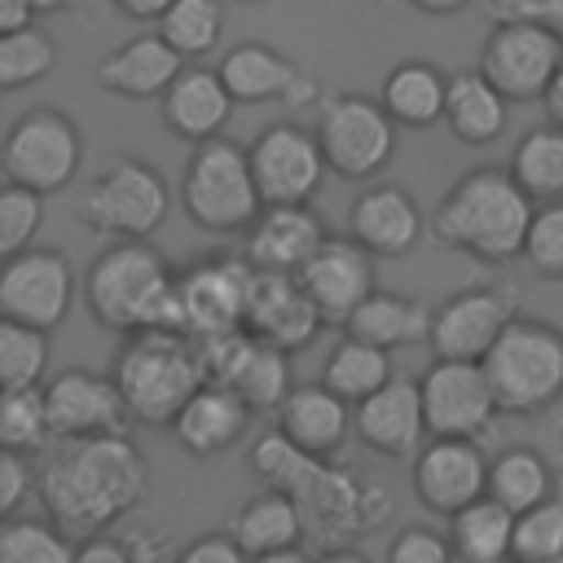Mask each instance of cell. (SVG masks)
Returning a JSON list of instances; mask_svg holds the SVG:
<instances>
[{
  "mask_svg": "<svg viewBox=\"0 0 563 563\" xmlns=\"http://www.w3.org/2000/svg\"><path fill=\"white\" fill-rule=\"evenodd\" d=\"M35 493L44 515L62 532H70L75 541H88L145 506L150 462L128 431L62 440V449L35 475Z\"/></svg>",
  "mask_w": 563,
  "mask_h": 563,
  "instance_id": "1",
  "label": "cell"
},
{
  "mask_svg": "<svg viewBox=\"0 0 563 563\" xmlns=\"http://www.w3.org/2000/svg\"><path fill=\"white\" fill-rule=\"evenodd\" d=\"M251 471L268 488H286L312 537L339 545L352 532H374L383 515H391V493L374 484L361 471L334 466V457H312L299 444H290L277 427L251 440Z\"/></svg>",
  "mask_w": 563,
  "mask_h": 563,
  "instance_id": "2",
  "label": "cell"
},
{
  "mask_svg": "<svg viewBox=\"0 0 563 563\" xmlns=\"http://www.w3.org/2000/svg\"><path fill=\"white\" fill-rule=\"evenodd\" d=\"M537 202L510 176V167H471L457 176L431 211V233L440 246L462 251L479 264H510L523 260L528 229Z\"/></svg>",
  "mask_w": 563,
  "mask_h": 563,
  "instance_id": "3",
  "label": "cell"
},
{
  "mask_svg": "<svg viewBox=\"0 0 563 563\" xmlns=\"http://www.w3.org/2000/svg\"><path fill=\"white\" fill-rule=\"evenodd\" d=\"M88 317L110 334L180 330V295L172 264L150 242H106L84 273Z\"/></svg>",
  "mask_w": 563,
  "mask_h": 563,
  "instance_id": "4",
  "label": "cell"
},
{
  "mask_svg": "<svg viewBox=\"0 0 563 563\" xmlns=\"http://www.w3.org/2000/svg\"><path fill=\"white\" fill-rule=\"evenodd\" d=\"M114 383L145 427H172L189 396L207 383L198 343L180 330H141L128 334L114 356Z\"/></svg>",
  "mask_w": 563,
  "mask_h": 563,
  "instance_id": "5",
  "label": "cell"
},
{
  "mask_svg": "<svg viewBox=\"0 0 563 563\" xmlns=\"http://www.w3.org/2000/svg\"><path fill=\"white\" fill-rule=\"evenodd\" d=\"M180 211L202 233L216 238L246 233L264 211V194L251 172V150L229 136L198 141L180 172Z\"/></svg>",
  "mask_w": 563,
  "mask_h": 563,
  "instance_id": "6",
  "label": "cell"
},
{
  "mask_svg": "<svg viewBox=\"0 0 563 563\" xmlns=\"http://www.w3.org/2000/svg\"><path fill=\"white\" fill-rule=\"evenodd\" d=\"M167 211H172L167 176L136 154L106 158L79 194V224L101 242H150L163 229Z\"/></svg>",
  "mask_w": 563,
  "mask_h": 563,
  "instance_id": "7",
  "label": "cell"
},
{
  "mask_svg": "<svg viewBox=\"0 0 563 563\" xmlns=\"http://www.w3.org/2000/svg\"><path fill=\"white\" fill-rule=\"evenodd\" d=\"M479 365L501 413H541L563 396V330L519 312Z\"/></svg>",
  "mask_w": 563,
  "mask_h": 563,
  "instance_id": "8",
  "label": "cell"
},
{
  "mask_svg": "<svg viewBox=\"0 0 563 563\" xmlns=\"http://www.w3.org/2000/svg\"><path fill=\"white\" fill-rule=\"evenodd\" d=\"M396 119L383 97L365 92H325L317 106V141L330 163V176L347 185H369L396 158Z\"/></svg>",
  "mask_w": 563,
  "mask_h": 563,
  "instance_id": "9",
  "label": "cell"
},
{
  "mask_svg": "<svg viewBox=\"0 0 563 563\" xmlns=\"http://www.w3.org/2000/svg\"><path fill=\"white\" fill-rule=\"evenodd\" d=\"M79 158H84L79 123L53 106H35L18 114L13 128L4 132V176L44 198L75 180Z\"/></svg>",
  "mask_w": 563,
  "mask_h": 563,
  "instance_id": "10",
  "label": "cell"
},
{
  "mask_svg": "<svg viewBox=\"0 0 563 563\" xmlns=\"http://www.w3.org/2000/svg\"><path fill=\"white\" fill-rule=\"evenodd\" d=\"M559 66H563V35L537 18L497 22L479 48V70L497 84V92L510 106L541 101Z\"/></svg>",
  "mask_w": 563,
  "mask_h": 563,
  "instance_id": "11",
  "label": "cell"
},
{
  "mask_svg": "<svg viewBox=\"0 0 563 563\" xmlns=\"http://www.w3.org/2000/svg\"><path fill=\"white\" fill-rule=\"evenodd\" d=\"M246 150H251V172L264 194V207L312 202L330 176L317 132L295 119H277V123L260 128Z\"/></svg>",
  "mask_w": 563,
  "mask_h": 563,
  "instance_id": "12",
  "label": "cell"
},
{
  "mask_svg": "<svg viewBox=\"0 0 563 563\" xmlns=\"http://www.w3.org/2000/svg\"><path fill=\"white\" fill-rule=\"evenodd\" d=\"M515 317H519L515 286H501V282L466 286L431 308L427 347L431 356H444V361H484Z\"/></svg>",
  "mask_w": 563,
  "mask_h": 563,
  "instance_id": "13",
  "label": "cell"
},
{
  "mask_svg": "<svg viewBox=\"0 0 563 563\" xmlns=\"http://www.w3.org/2000/svg\"><path fill=\"white\" fill-rule=\"evenodd\" d=\"M255 268L246 255H207L176 273V295H180V321L189 339H211L246 325V303H251Z\"/></svg>",
  "mask_w": 563,
  "mask_h": 563,
  "instance_id": "14",
  "label": "cell"
},
{
  "mask_svg": "<svg viewBox=\"0 0 563 563\" xmlns=\"http://www.w3.org/2000/svg\"><path fill=\"white\" fill-rule=\"evenodd\" d=\"M75 268L53 246H26L4 255L0 268V317H13L35 330H57L75 303Z\"/></svg>",
  "mask_w": 563,
  "mask_h": 563,
  "instance_id": "15",
  "label": "cell"
},
{
  "mask_svg": "<svg viewBox=\"0 0 563 563\" xmlns=\"http://www.w3.org/2000/svg\"><path fill=\"white\" fill-rule=\"evenodd\" d=\"M418 383H422L427 435L479 440L493 427V413H501L479 361H444V356H435Z\"/></svg>",
  "mask_w": 563,
  "mask_h": 563,
  "instance_id": "16",
  "label": "cell"
},
{
  "mask_svg": "<svg viewBox=\"0 0 563 563\" xmlns=\"http://www.w3.org/2000/svg\"><path fill=\"white\" fill-rule=\"evenodd\" d=\"M488 462L479 440H462V435H431L422 440V449L409 457V479H413V497L431 510V515H457L462 506H471L475 497L488 493Z\"/></svg>",
  "mask_w": 563,
  "mask_h": 563,
  "instance_id": "17",
  "label": "cell"
},
{
  "mask_svg": "<svg viewBox=\"0 0 563 563\" xmlns=\"http://www.w3.org/2000/svg\"><path fill=\"white\" fill-rule=\"evenodd\" d=\"M48 400V422L53 440H92V435H119L136 418L114 383V374H92V369H62L44 383Z\"/></svg>",
  "mask_w": 563,
  "mask_h": 563,
  "instance_id": "18",
  "label": "cell"
},
{
  "mask_svg": "<svg viewBox=\"0 0 563 563\" xmlns=\"http://www.w3.org/2000/svg\"><path fill=\"white\" fill-rule=\"evenodd\" d=\"M317 303L325 325H347V317L378 290L374 286V255L356 238H325L317 255L295 273Z\"/></svg>",
  "mask_w": 563,
  "mask_h": 563,
  "instance_id": "19",
  "label": "cell"
},
{
  "mask_svg": "<svg viewBox=\"0 0 563 563\" xmlns=\"http://www.w3.org/2000/svg\"><path fill=\"white\" fill-rule=\"evenodd\" d=\"M352 435L383 457H413L427 435L422 383L409 374H396L387 387L352 405Z\"/></svg>",
  "mask_w": 563,
  "mask_h": 563,
  "instance_id": "20",
  "label": "cell"
},
{
  "mask_svg": "<svg viewBox=\"0 0 563 563\" xmlns=\"http://www.w3.org/2000/svg\"><path fill=\"white\" fill-rule=\"evenodd\" d=\"M347 238H356L374 260H400L422 238V207L396 180H369L347 207Z\"/></svg>",
  "mask_w": 563,
  "mask_h": 563,
  "instance_id": "21",
  "label": "cell"
},
{
  "mask_svg": "<svg viewBox=\"0 0 563 563\" xmlns=\"http://www.w3.org/2000/svg\"><path fill=\"white\" fill-rule=\"evenodd\" d=\"M321 325L325 321L295 273H260L255 268V286H251V303H246V330L255 339H264L282 352H303Z\"/></svg>",
  "mask_w": 563,
  "mask_h": 563,
  "instance_id": "22",
  "label": "cell"
},
{
  "mask_svg": "<svg viewBox=\"0 0 563 563\" xmlns=\"http://www.w3.org/2000/svg\"><path fill=\"white\" fill-rule=\"evenodd\" d=\"M325 238H330V229L312 202H282V207H264L255 216V224L246 229L242 255L260 273H299Z\"/></svg>",
  "mask_w": 563,
  "mask_h": 563,
  "instance_id": "23",
  "label": "cell"
},
{
  "mask_svg": "<svg viewBox=\"0 0 563 563\" xmlns=\"http://www.w3.org/2000/svg\"><path fill=\"white\" fill-rule=\"evenodd\" d=\"M233 92L224 88L220 70L211 66H198V62H185V70L172 79V88L158 97V114H163V128L180 141H211V136H224L229 119H233Z\"/></svg>",
  "mask_w": 563,
  "mask_h": 563,
  "instance_id": "24",
  "label": "cell"
},
{
  "mask_svg": "<svg viewBox=\"0 0 563 563\" xmlns=\"http://www.w3.org/2000/svg\"><path fill=\"white\" fill-rule=\"evenodd\" d=\"M180 70H185V57L158 31H150V35L123 40L97 62V88L123 101H158Z\"/></svg>",
  "mask_w": 563,
  "mask_h": 563,
  "instance_id": "25",
  "label": "cell"
},
{
  "mask_svg": "<svg viewBox=\"0 0 563 563\" xmlns=\"http://www.w3.org/2000/svg\"><path fill=\"white\" fill-rule=\"evenodd\" d=\"M246 427H251V405H246L233 387L202 383V387L189 396V405L176 413L172 435H176V444H180L189 457L207 462V457H220V453H229L233 444H242Z\"/></svg>",
  "mask_w": 563,
  "mask_h": 563,
  "instance_id": "26",
  "label": "cell"
},
{
  "mask_svg": "<svg viewBox=\"0 0 563 563\" xmlns=\"http://www.w3.org/2000/svg\"><path fill=\"white\" fill-rule=\"evenodd\" d=\"M273 427L312 457H334L352 435V400L325 383H295L286 405L273 413Z\"/></svg>",
  "mask_w": 563,
  "mask_h": 563,
  "instance_id": "27",
  "label": "cell"
},
{
  "mask_svg": "<svg viewBox=\"0 0 563 563\" xmlns=\"http://www.w3.org/2000/svg\"><path fill=\"white\" fill-rule=\"evenodd\" d=\"M510 101L497 92V84L475 66L449 75V101H444V128L462 145H493L506 132Z\"/></svg>",
  "mask_w": 563,
  "mask_h": 563,
  "instance_id": "28",
  "label": "cell"
},
{
  "mask_svg": "<svg viewBox=\"0 0 563 563\" xmlns=\"http://www.w3.org/2000/svg\"><path fill=\"white\" fill-rule=\"evenodd\" d=\"M383 106L400 128H435L444 123V101H449V75L427 62V57H409L396 62L383 75Z\"/></svg>",
  "mask_w": 563,
  "mask_h": 563,
  "instance_id": "29",
  "label": "cell"
},
{
  "mask_svg": "<svg viewBox=\"0 0 563 563\" xmlns=\"http://www.w3.org/2000/svg\"><path fill=\"white\" fill-rule=\"evenodd\" d=\"M229 532L238 537V545L260 559V554H273V550H286V545H299L308 537V523H303V510L299 501L286 493V488H268L251 501H242L229 519Z\"/></svg>",
  "mask_w": 563,
  "mask_h": 563,
  "instance_id": "30",
  "label": "cell"
},
{
  "mask_svg": "<svg viewBox=\"0 0 563 563\" xmlns=\"http://www.w3.org/2000/svg\"><path fill=\"white\" fill-rule=\"evenodd\" d=\"M343 334L352 339H365L374 347H413L431 334V308H422L418 299L400 295V290H374L343 325Z\"/></svg>",
  "mask_w": 563,
  "mask_h": 563,
  "instance_id": "31",
  "label": "cell"
},
{
  "mask_svg": "<svg viewBox=\"0 0 563 563\" xmlns=\"http://www.w3.org/2000/svg\"><path fill=\"white\" fill-rule=\"evenodd\" d=\"M449 541L457 550V563H510L515 510L501 506L493 493H484L457 515H449Z\"/></svg>",
  "mask_w": 563,
  "mask_h": 563,
  "instance_id": "32",
  "label": "cell"
},
{
  "mask_svg": "<svg viewBox=\"0 0 563 563\" xmlns=\"http://www.w3.org/2000/svg\"><path fill=\"white\" fill-rule=\"evenodd\" d=\"M224 88L233 92V101H282L290 79L299 75V66L290 57H282L277 48L260 44V40H242L233 44L220 62H216Z\"/></svg>",
  "mask_w": 563,
  "mask_h": 563,
  "instance_id": "33",
  "label": "cell"
},
{
  "mask_svg": "<svg viewBox=\"0 0 563 563\" xmlns=\"http://www.w3.org/2000/svg\"><path fill=\"white\" fill-rule=\"evenodd\" d=\"M488 493H493L501 506H510L515 515H523V510L541 506L545 497H554V493H559V479H554V466L545 462L541 449H532V444H510V449H501V453L488 462Z\"/></svg>",
  "mask_w": 563,
  "mask_h": 563,
  "instance_id": "34",
  "label": "cell"
},
{
  "mask_svg": "<svg viewBox=\"0 0 563 563\" xmlns=\"http://www.w3.org/2000/svg\"><path fill=\"white\" fill-rule=\"evenodd\" d=\"M391 378H396L391 352L387 347H374L365 339H352V334H343V343L325 356V369H321V383L330 391H339L343 400H352V405H361L365 396H374Z\"/></svg>",
  "mask_w": 563,
  "mask_h": 563,
  "instance_id": "35",
  "label": "cell"
},
{
  "mask_svg": "<svg viewBox=\"0 0 563 563\" xmlns=\"http://www.w3.org/2000/svg\"><path fill=\"white\" fill-rule=\"evenodd\" d=\"M510 176L523 185L532 202H554L563 198V128L541 123L528 128L510 154Z\"/></svg>",
  "mask_w": 563,
  "mask_h": 563,
  "instance_id": "36",
  "label": "cell"
},
{
  "mask_svg": "<svg viewBox=\"0 0 563 563\" xmlns=\"http://www.w3.org/2000/svg\"><path fill=\"white\" fill-rule=\"evenodd\" d=\"M229 387L251 405V413H277V409L286 405V396L295 391L290 352H282V347H273V343H264V339H255L251 356L242 361V369L233 374Z\"/></svg>",
  "mask_w": 563,
  "mask_h": 563,
  "instance_id": "37",
  "label": "cell"
},
{
  "mask_svg": "<svg viewBox=\"0 0 563 563\" xmlns=\"http://www.w3.org/2000/svg\"><path fill=\"white\" fill-rule=\"evenodd\" d=\"M154 31L185 62H202L224 35V4L220 0H172L163 9V18L154 22Z\"/></svg>",
  "mask_w": 563,
  "mask_h": 563,
  "instance_id": "38",
  "label": "cell"
},
{
  "mask_svg": "<svg viewBox=\"0 0 563 563\" xmlns=\"http://www.w3.org/2000/svg\"><path fill=\"white\" fill-rule=\"evenodd\" d=\"M53 440V422H48V400H44V383L35 387H9L0 396V444L9 453H44Z\"/></svg>",
  "mask_w": 563,
  "mask_h": 563,
  "instance_id": "39",
  "label": "cell"
},
{
  "mask_svg": "<svg viewBox=\"0 0 563 563\" xmlns=\"http://www.w3.org/2000/svg\"><path fill=\"white\" fill-rule=\"evenodd\" d=\"M53 66H57V44L44 26L31 22L22 31L0 35V92L31 88L44 75H53Z\"/></svg>",
  "mask_w": 563,
  "mask_h": 563,
  "instance_id": "40",
  "label": "cell"
},
{
  "mask_svg": "<svg viewBox=\"0 0 563 563\" xmlns=\"http://www.w3.org/2000/svg\"><path fill=\"white\" fill-rule=\"evenodd\" d=\"M79 541L53 519H4L0 563H75Z\"/></svg>",
  "mask_w": 563,
  "mask_h": 563,
  "instance_id": "41",
  "label": "cell"
},
{
  "mask_svg": "<svg viewBox=\"0 0 563 563\" xmlns=\"http://www.w3.org/2000/svg\"><path fill=\"white\" fill-rule=\"evenodd\" d=\"M48 369V330L22 325L13 317H0V383L9 387H35Z\"/></svg>",
  "mask_w": 563,
  "mask_h": 563,
  "instance_id": "42",
  "label": "cell"
},
{
  "mask_svg": "<svg viewBox=\"0 0 563 563\" xmlns=\"http://www.w3.org/2000/svg\"><path fill=\"white\" fill-rule=\"evenodd\" d=\"M515 563H550L563 559V493L545 497L541 506L515 515Z\"/></svg>",
  "mask_w": 563,
  "mask_h": 563,
  "instance_id": "43",
  "label": "cell"
},
{
  "mask_svg": "<svg viewBox=\"0 0 563 563\" xmlns=\"http://www.w3.org/2000/svg\"><path fill=\"white\" fill-rule=\"evenodd\" d=\"M523 260L541 282H563V198L537 202Z\"/></svg>",
  "mask_w": 563,
  "mask_h": 563,
  "instance_id": "44",
  "label": "cell"
},
{
  "mask_svg": "<svg viewBox=\"0 0 563 563\" xmlns=\"http://www.w3.org/2000/svg\"><path fill=\"white\" fill-rule=\"evenodd\" d=\"M44 224V194L26 185H4L0 194V255H18L31 246V238Z\"/></svg>",
  "mask_w": 563,
  "mask_h": 563,
  "instance_id": "45",
  "label": "cell"
},
{
  "mask_svg": "<svg viewBox=\"0 0 563 563\" xmlns=\"http://www.w3.org/2000/svg\"><path fill=\"white\" fill-rule=\"evenodd\" d=\"M383 563H457V550H453L449 532H435V528H422V523H405L387 541V559Z\"/></svg>",
  "mask_w": 563,
  "mask_h": 563,
  "instance_id": "46",
  "label": "cell"
},
{
  "mask_svg": "<svg viewBox=\"0 0 563 563\" xmlns=\"http://www.w3.org/2000/svg\"><path fill=\"white\" fill-rule=\"evenodd\" d=\"M35 493V471L26 466V453H0V519H18L22 501Z\"/></svg>",
  "mask_w": 563,
  "mask_h": 563,
  "instance_id": "47",
  "label": "cell"
},
{
  "mask_svg": "<svg viewBox=\"0 0 563 563\" xmlns=\"http://www.w3.org/2000/svg\"><path fill=\"white\" fill-rule=\"evenodd\" d=\"M180 563H251V554L238 545L233 532H202L180 545Z\"/></svg>",
  "mask_w": 563,
  "mask_h": 563,
  "instance_id": "48",
  "label": "cell"
},
{
  "mask_svg": "<svg viewBox=\"0 0 563 563\" xmlns=\"http://www.w3.org/2000/svg\"><path fill=\"white\" fill-rule=\"evenodd\" d=\"M75 563H132V545H128V537H110V532H101V537L79 541Z\"/></svg>",
  "mask_w": 563,
  "mask_h": 563,
  "instance_id": "49",
  "label": "cell"
},
{
  "mask_svg": "<svg viewBox=\"0 0 563 563\" xmlns=\"http://www.w3.org/2000/svg\"><path fill=\"white\" fill-rule=\"evenodd\" d=\"M132 563H180V550H172L158 532H132Z\"/></svg>",
  "mask_w": 563,
  "mask_h": 563,
  "instance_id": "50",
  "label": "cell"
},
{
  "mask_svg": "<svg viewBox=\"0 0 563 563\" xmlns=\"http://www.w3.org/2000/svg\"><path fill=\"white\" fill-rule=\"evenodd\" d=\"M321 97H325V92H321V84H317L308 70H299V75L290 79V88H286L282 106H286V110H308V106L317 110V106H321Z\"/></svg>",
  "mask_w": 563,
  "mask_h": 563,
  "instance_id": "51",
  "label": "cell"
},
{
  "mask_svg": "<svg viewBox=\"0 0 563 563\" xmlns=\"http://www.w3.org/2000/svg\"><path fill=\"white\" fill-rule=\"evenodd\" d=\"M35 22V4L31 0H0V35L22 31Z\"/></svg>",
  "mask_w": 563,
  "mask_h": 563,
  "instance_id": "52",
  "label": "cell"
},
{
  "mask_svg": "<svg viewBox=\"0 0 563 563\" xmlns=\"http://www.w3.org/2000/svg\"><path fill=\"white\" fill-rule=\"evenodd\" d=\"M123 18H136V22H158L163 18V9L172 4V0H110Z\"/></svg>",
  "mask_w": 563,
  "mask_h": 563,
  "instance_id": "53",
  "label": "cell"
},
{
  "mask_svg": "<svg viewBox=\"0 0 563 563\" xmlns=\"http://www.w3.org/2000/svg\"><path fill=\"white\" fill-rule=\"evenodd\" d=\"M541 110H545V123L563 128V66L554 70V79H550V88H545V97H541Z\"/></svg>",
  "mask_w": 563,
  "mask_h": 563,
  "instance_id": "54",
  "label": "cell"
},
{
  "mask_svg": "<svg viewBox=\"0 0 563 563\" xmlns=\"http://www.w3.org/2000/svg\"><path fill=\"white\" fill-rule=\"evenodd\" d=\"M409 9H418V13H431V18H449V13H462V9H471L475 0H405Z\"/></svg>",
  "mask_w": 563,
  "mask_h": 563,
  "instance_id": "55",
  "label": "cell"
},
{
  "mask_svg": "<svg viewBox=\"0 0 563 563\" xmlns=\"http://www.w3.org/2000/svg\"><path fill=\"white\" fill-rule=\"evenodd\" d=\"M532 18L563 35V0H532Z\"/></svg>",
  "mask_w": 563,
  "mask_h": 563,
  "instance_id": "56",
  "label": "cell"
},
{
  "mask_svg": "<svg viewBox=\"0 0 563 563\" xmlns=\"http://www.w3.org/2000/svg\"><path fill=\"white\" fill-rule=\"evenodd\" d=\"M251 563H317L308 550H299V545H286V550H273V554H260V559H251Z\"/></svg>",
  "mask_w": 563,
  "mask_h": 563,
  "instance_id": "57",
  "label": "cell"
},
{
  "mask_svg": "<svg viewBox=\"0 0 563 563\" xmlns=\"http://www.w3.org/2000/svg\"><path fill=\"white\" fill-rule=\"evenodd\" d=\"M317 563H369V559H365L361 550H352V545H330Z\"/></svg>",
  "mask_w": 563,
  "mask_h": 563,
  "instance_id": "58",
  "label": "cell"
},
{
  "mask_svg": "<svg viewBox=\"0 0 563 563\" xmlns=\"http://www.w3.org/2000/svg\"><path fill=\"white\" fill-rule=\"evenodd\" d=\"M31 4H35V13H57V9H66L75 0H31Z\"/></svg>",
  "mask_w": 563,
  "mask_h": 563,
  "instance_id": "59",
  "label": "cell"
},
{
  "mask_svg": "<svg viewBox=\"0 0 563 563\" xmlns=\"http://www.w3.org/2000/svg\"><path fill=\"white\" fill-rule=\"evenodd\" d=\"M242 4H264V0H242Z\"/></svg>",
  "mask_w": 563,
  "mask_h": 563,
  "instance_id": "60",
  "label": "cell"
},
{
  "mask_svg": "<svg viewBox=\"0 0 563 563\" xmlns=\"http://www.w3.org/2000/svg\"><path fill=\"white\" fill-rule=\"evenodd\" d=\"M550 563H563V559H550Z\"/></svg>",
  "mask_w": 563,
  "mask_h": 563,
  "instance_id": "61",
  "label": "cell"
},
{
  "mask_svg": "<svg viewBox=\"0 0 563 563\" xmlns=\"http://www.w3.org/2000/svg\"><path fill=\"white\" fill-rule=\"evenodd\" d=\"M510 563H515V559H510Z\"/></svg>",
  "mask_w": 563,
  "mask_h": 563,
  "instance_id": "62",
  "label": "cell"
}]
</instances>
